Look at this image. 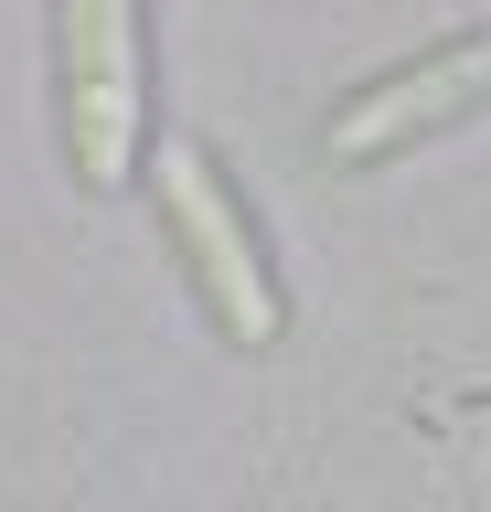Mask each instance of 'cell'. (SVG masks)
Returning <instances> with one entry per match:
<instances>
[{"mask_svg": "<svg viewBox=\"0 0 491 512\" xmlns=\"http://www.w3.org/2000/svg\"><path fill=\"white\" fill-rule=\"evenodd\" d=\"M139 182L161 203V235L182 246V278H193V299L214 310V331H225L235 352H267L289 331V288L267 267L257 224H246V203H235V182H225V160L203 150V139H161V150H139Z\"/></svg>", "mask_w": 491, "mask_h": 512, "instance_id": "cell-1", "label": "cell"}, {"mask_svg": "<svg viewBox=\"0 0 491 512\" xmlns=\"http://www.w3.org/2000/svg\"><path fill=\"white\" fill-rule=\"evenodd\" d=\"M65 160L86 192H129L150 150V0H54Z\"/></svg>", "mask_w": 491, "mask_h": 512, "instance_id": "cell-2", "label": "cell"}, {"mask_svg": "<svg viewBox=\"0 0 491 512\" xmlns=\"http://www.w3.org/2000/svg\"><path fill=\"white\" fill-rule=\"evenodd\" d=\"M481 96H491V32H449L438 54H417V64H395V75H374V86L342 96V107H331V128H321V150L342 160V171H363V160L417 150L427 128L470 118Z\"/></svg>", "mask_w": 491, "mask_h": 512, "instance_id": "cell-3", "label": "cell"}]
</instances>
